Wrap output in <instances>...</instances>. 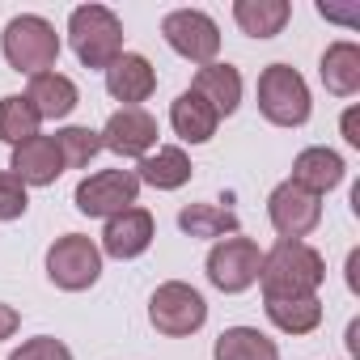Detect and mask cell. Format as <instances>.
<instances>
[{"mask_svg":"<svg viewBox=\"0 0 360 360\" xmlns=\"http://www.w3.org/2000/svg\"><path fill=\"white\" fill-rule=\"evenodd\" d=\"M343 136H347V144H360V131H356V110H347V115H343Z\"/></svg>","mask_w":360,"mask_h":360,"instance_id":"obj_31","label":"cell"},{"mask_svg":"<svg viewBox=\"0 0 360 360\" xmlns=\"http://www.w3.org/2000/svg\"><path fill=\"white\" fill-rule=\"evenodd\" d=\"M267 318L284 335H309L322 322V301L318 297H297V301H267Z\"/></svg>","mask_w":360,"mask_h":360,"instance_id":"obj_25","label":"cell"},{"mask_svg":"<svg viewBox=\"0 0 360 360\" xmlns=\"http://www.w3.org/2000/svg\"><path fill=\"white\" fill-rule=\"evenodd\" d=\"M106 89H110V98L136 106V102H144L157 89V72H153V64L144 56H119L106 68Z\"/></svg>","mask_w":360,"mask_h":360,"instance_id":"obj_15","label":"cell"},{"mask_svg":"<svg viewBox=\"0 0 360 360\" xmlns=\"http://www.w3.org/2000/svg\"><path fill=\"white\" fill-rule=\"evenodd\" d=\"M140 178L131 169H98L77 187V208L85 217H119L123 208H136Z\"/></svg>","mask_w":360,"mask_h":360,"instance_id":"obj_8","label":"cell"},{"mask_svg":"<svg viewBox=\"0 0 360 360\" xmlns=\"http://www.w3.org/2000/svg\"><path fill=\"white\" fill-rule=\"evenodd\" d=\"M288 183H297L309 195H326V191H335L343 183V157L330 153V148H305L292 161V178H288Z\"/></svg>","mask_w":360,"mask_h":360,"instance_id":"obj_14","label":"cell"},{"mask_svg":"<svg viewBox=\"0 0 360 360\" xmlns=\"http://www.w3.org/2000/svg\"><path fill=\"white\" fill-rule=\"evenodd\" d=\"M136 178H140V183H148V187H157V191H178L183 183H191V161H187L183 148L165 144V148L140 157V174Z\"/></svg>","mask_w":360,"mask_h":360,"instance_id":"obj_19","label":"cell"},{"mask_svg":"<svg viewBox=\"0 0 360 360\" xmlns=\"http://www.w3.org/2000/svg\"><path fill=\"white\" fill-rule=\"evenodd\" d=\"M18 322H22V318H18L13 305H0V339H9V335L18 330Z\"/></svg>","mask_w":360,"mask_h":360,"instance_id":"obj_29","label":"cell"},{"mask_svg":"<svg viewBox=\"0 0 360 360\" xmlns=\"http://www.w3.org/2000/svg\"><path fill=\"white\" fill-rule=\"evenodd\" d=\"M98 136H102V148H110L119 157H148L157 144V119L140 106H123L106 119V127Z\"/></svg>","mask_w":360,"mask_h":360,"instance_id":"obj_11","label":"cell"},{"mask_svg":"<svg viewBox=\"0 0 360 360\" xmlns=\"http://www.w3.org/2000/svg\"><path fill=\"white\" fill-rule=\"evenodd\" d=\"M39 110L30 106V98L26 94H9V98H0V140L5 144H26V140H34L39 136Z\"/></svg>","mask_w":360,"mask_h":360,"instance_id":"obj_23","label":"cell"},{"mask_svg":"<svg viewBox=\"0 0 360 360\" xmlns=\"http://www.w3.org/2000/svg\"><path fill=\"white\" fill-rule=\"evenodd\" d=\"M169 123H174V131L183 136V140L204 144V140H212V136H217L221 115H217V110H212L195 89H187V94H178V98H174V106H169Z\"/></svg>","mask_w":360,"mask_h":360,"instance_id":"obj_16","label":"cell"},{"mask_svg":"<svg viewBox=\"0 0 360 360\" xmlns=\"http://www.w3.org/2000/svg\"><path fill=\"white\" fill-rule=\"evenodd\" d=\"M9 169H13V178H22V183H30V187H51L64 174V157H60L51 136H34V140L13 148V165Z\"/></svg>","mask_w":360,"mask_h":360,"instance_id":"obj_12","label":"cell"},{"mask_svg":"<svg viewBox=\"0 0 360 360\" xmlns=\"http://www.w3.org/2000/svg\"><path fill=\"white\" fill-rule=\"evenodd\" d=\"M191 89H195L217 115H233L238 102H242V77H238L233 64H204Z\"/></svg>","mask_w":360,"mask_h":360,"instance_id":"obj_17","label":"cell"},{"mask_svg":"<svg viewBox=\"0 0 360 360\" xmlns=\"http://www.w3.org/2000/svg\"><path fill=\"white\" fill-rule=\"evenodd\" d=\"M56 148L64 157V169H81V165H89L102 153V136L89 131V127H64L56 136Z\"/></svg>","mask_w":360,"mask_h":360,"instance_id":"obj_26","label":"cell"},{"mask_svg":"<svg viewBox=\"0 0 360 360\" xmlns=\"http://www.w3.org/2000/svg\"><path fill=\"white\" fill-rule=\"evenodd\" d=\"M9 360H72V352L60 343V339H51V335H39V339H26Z\"/></svg>","mask_w":360,"mask_h":360,"instance_id":"obj_28","label":"cell"},{"mask_svg":"<svg viewBox=\"0 0 360 360\" xmlns=\"http://www.w3.org/2000/svg\"><path fill=\"white\" fill-rule=\"evenodd\" d=\"M326 280V263L314 246L305 242H276L263 255L259 267V284H263V301H297V297H314L318 284Z\"/></svg>","mask_w":360,"mask_h":360,"instance_id":"obj_1","label":"cell"},{"mask_svg":"<svg viewBox=\"0 0 360 360\" xmlns=\"http://www.w3.org/2000/svg\"><path fill=\"white\" fill-rule=\"evenodd\" d=\"M178 225L191 238H225V233H238V217L229 208H217V204H187L178 212Z\"/></svg>","mask_w":360,"mask_h":360,"instance_id":"obj_24","label":"cell"},{"mask_svg":"<svg viewBox=\"0 0 360 360\" xmlns=\"http://www.w3.org/2000/svg\"><path fill=\"white\" fill-rule=\"evenodd\" d=\"M322 85L339 98H352L360 89V47L356 43H330L322 51Z\"/></svg>","mask_w":360,"mask_h":360,"instance_id":"obj_20","label":"cell"},{"mask_svg":"<svg viewBox=\"0 0 360 360\" xmlns=\"http://www.w3.org/2000/svg\"><path fill=\"white\" fill-rule=\"evenodd\" d=\"M47 276H51L56 288L81 292V288L98 284V276H102V250L89 238H81V233H64L47 250Z\"/></svg>","mask_w":360,"mask_h":360,"instance_id":"obj_6","label":"cell"},{"mask_svg":"<svg viewBox=\"0 0 360 360\" xmlns=\"http://www.w3.org/2000/svg\"><path fill=\"white\" fill-rule=\"evenodd\" d=\"M161 34L165 43L191 60V64H217V51H221V30L208 13L200 9H174L165 22H161Z\"/></svg>","mask_w":360,"mask_h":360,"instance_id":"obj_7","label":"cell"},{"mask_svg":"<svg viewBox=\"0 0 360 360\" xmlns=\"http://www.w3.org/2000/svg\"><path fill=\"white\" fill-rule=\"evenodd\" d=\"M259 110L276 127H301L309 119V89H305L301 72L288 68V64L263 68V77H259Z\"/></svg>","mask_w":360,"mask_h":360,"instance_id":"obj_4","label":"cell"},{"mask_svg":"<svg viewBox=\"0 0 360 360\" xmlns=\"http://www.w3.org/2000/svg\"><path fill=\"white\" fill-rule=\"evenodd\" d=\"M288 0H238L233 5V18H238V26L250 34V39H271V34H280L284 30V22H288Z\"/></svg>","mask_w":360,"mask_h":360,"instance_id":"obj_21","label":"cell"},{"mask_svg":"<svg viewBox=\"0 0 360 360\" xmlns=\"http://www.w3.org/2000/svg\"><path fill=\"white\" fill-rule=\"evenodd\" d=\"M148 318H153V326H157L161 335L183 339V335H195V330L208 322V301H204L191 284L169 280V284H161V288L153 292Z\"/></svg>","mask_w":360,"mask_h":360,"instance_id":"obj_5","label":"cell"},{"mask_svg":"<svg viewBox=\"0 0 360 360\" xmlns=\"http://www.w3.org/2000/svg\"><path fill=\"white\" fill-rule=\"evenodd\" d=\"M0 47H5V60L18 68V72H51L56 60H60V34L51 22L34 18V13H22L5 26V39H0Z\"/></svg>","mask_w":360,"mask_h":360,"instance_id":"obj_3","label":"cell"},{"mask_svg":"<svg viewBox=\"0 0 360 360\" xmlns=\"http://www.w3.org/2000/svg\"><path fill=\"white\" fill-rule=\"evenodd\" d=\"M30 106L39 110V119H68L77 110V85L60 72H39L30 77V89H26Z\"/></svg>","mask_w":360,"mask_h":360,"instance_id":"obj_18","label":"cell"},{"mask_svg":"<svg viewBox=\"0 0 360 360\" xmlns=\"http://www.w3.org/2000/svg\"><path fill=\"white\" fill-rule=\"evenodd\" d=\"M26 208H30L26 183L13 178L9 169H0V221H18V217H26Z\"/></svg>","mask_w":360,"mask_h":360,"instance_id":"obj_27","label":"cell"},{"mask_svg":"<svg viewBox=\"0 0 360 360\" xmlns=\"http://www.w3.org/2000/svg\"><path fill=\"white\" fill-rule=\"evenodd\" d=\"M267 217H271V225L284 242H301L309 229H318L322 204H318V195L301 191L297 183H280L267 200Z\"/></svg>","mask_w":360,"mask_h":360,"instance_id":"obj_10","label":"cell"},{"mask_svg":"<svg viewBox=\"0 0 360 360\" xmlns=\"http://www.w3.org/2000/svg\"><path fill=\"white\" fill-rule=\"evenodd\" d=\"M68 39L72 51L85 68H110L123 56V22L106 9V5H81L68 18Z\"/></svg>","mask_w":360,"mask_h":360,"instance_id":"obj_2","label":"cell"},{"mask_svg":"<svg viewBox=\"0 0 360 360\" xmlns=\"http://www.w3.org/2000/svg\"><path fill=\"white\" fill-rule=\"evenodd\" d=\"M212 356L217 360H280V347H276V339H267L255 326H229L217 339Z\"/></svg>","mask_w":360,"mask_h":360,"instance_id":"obj_22","label":"cell"},{"mask_svg":"<svg viewBox=\"0 0 360 360\" xmlns=\"http://www.w3.org/2000/svg\"><path fill=\"white\" fill-rule=\"evenodd\" d=\"M153 242V217L144 208H123L119 217L106 221V233H102V250L110 259H136L144 255Z\"/></svg>","mask_w":360,"mask_h":360,"instance_id":"obj_13","label":"cell"},{"mask_svg":"<svg viewBox=\"0 0 360 360\" xmlns=\"http://www.w3.org/2000/svg\"><path fill=\"white\" fill-rule=\"evenodd\" d=\"M259 267H263V255L250 238H225L208 255V280L221 292H246L259 280Z\"/></svg>","mask_w":360,"mask_h":360,"instance_id":"obj_9","label":"cell"},{"mask_svg":"<svg viewBox=\"0 0 360 360\" xmlns=\"http://www.w3.org/2000/svg\"><path fill=\"white\" fill-rule=\"evenodd\" d=\"M356 271H360V255L352 250V255H347V288H352V292L360 288V276H356Z\"/></svg>","mask_w":360,"mask_h":360,"instance_id":"obj_30","label":"cell"}]
</instances>
